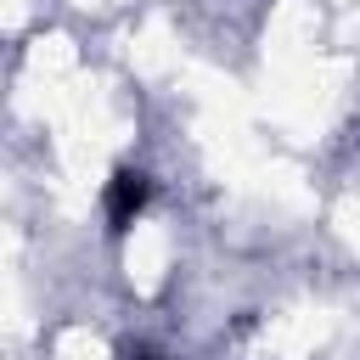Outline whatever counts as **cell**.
<instances>
[{
    "mask_svg": "<svg viewBox=\"0 0 360 360\" xmlns=\"http://www.w3.org/2000/svg\"><path fill=\"white\" fill-rule=\"evenodd\" d=\"M141 208H146V174L118 169V174H112V186H107V219H112V231L135 225V214H141Z\"/></svg>",
    "mask_w": 360,
    "mask_h": 360,
    "instance_id": "cell-1",
    "label": "cell"
},
{
    "mask_svg": "<svg viewBox=\"0 0 360 360\" xmlns=\"http://www.w3.org/2000/svg\"><path fill=\"white\" fill-rule=\"evenodd\" d=\"M129 360H146V354H129Z\"/></svg>",
    "mask_w": 360,
    "mask_h": 360,
    "instance_id": "cell-2",
    "label": "cell"
}]
</instances>
